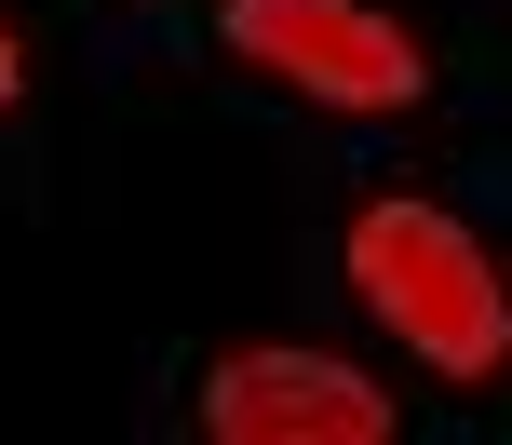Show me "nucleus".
<instances>
[{
    "label": "nucleus",
    "mask_w": 512,
    "mask_h": 445,
    "mask_svg": "<svg viewBox=\"0 0 512 445\" xmlns=\"http://www.w3.org/2000/svg\"><path fill=\"white\" fill-rule=\"evenodd\" d=\"M230 54L324 108H405L418 95V41L364 0H230Z\"/></svg>",
    "instance_id": "obj_2"
},
{
    "label": "nucleus",
    "mask_w": 512,
    "mask_h": 445,
    "mask_svg": "<svg viewBox=\"0 0 512 445\" xmlns=\"http://www.w3.org/2000/svg\"><path fill=\"white\" fill-rule=\"evenodd\" d=\"M14 81H27V68H14V27H0V108H14Z\"/></svg>",
    "instance_id": "obj_4"
},
{
    "label": "nucleus",
    "mask_w": 512,
    "mask_h": 445,
    "mask_svg": "<svg viewBox=\"0 0 512 445\" xmlns=\"http://www.w3.org/2000/svg\"><path fill=\"white\" fill-rule=\"evenodd\" d=\"M351 284L378 297V324L418 351L432 378H499L512 365V297L486 270V243L432 203H364L351 216Z\"/></svg>",
    "instance_id": "obj_1"
},
{
    "label": "nucleus",
    "mask_w": 512,
    "mask_h": 445,
    "mask_svg": "<svg viewBox=\"0 0 512 445\" xmlns=\"http://www.w3.org/2000/svg\"><path fill=\"white\" fill-rule=\"evenodd\" d=\"M203 432L216 445H378L391 392L351 378L337 351H230L203 392Z\"/></svg>",
    "instance_id": "obj_3"
}]
</instances>
